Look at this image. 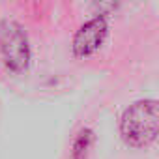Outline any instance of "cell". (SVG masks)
I'll return each instance as SVG.
<instances>
[{
  "mask_svg": "<svg viewBox=\"0 0 159 159\" xmlns=\"http://www.w3.org/2000/svg\"><path fill=\"white\" fill-rule=\"evenodd\" d=\"M94 142V133L90 129H83L73 140V150H71V159H88L90 148Z\"/></svg>",
  "mask_w": 159,
  "mask_h": 159,
  "instance_id": "obj_4",
  "label": "cell"
},
{
  "mask_svg": "<svg viewBox=\"0 0 159 159\" xmlns=\"http://www.w3.org/2000/svg\"><path fill=\"white\" fill-rule=\"evenodd\" d=\"M109 32L107 21L105 17H96L88 23H84L81 28L77 30L75 38H73V52L79 58H86L90 54H94L105 41Z\"/></svg>",
  "mask_w": 159,
  "mask_h": 159,
  "instance_id": "obj_3",
  "label": "cell"
},
{
  "mask_svg": "<svg viewBox=\"0 0 159 159\" xmlns=\"http://www.w3.org/2000/svg\"><path fill=\"white\" fill-rule=\"evenodd\" d=\"M120 6V0H92V8L98 13V17H107L112 11H116Z\"/></svg>",
  "mask_w": 159,
  "mask_h": 159,
  "instance_id": "obj_5",
  "label": "cell"
},
{
  "mask_svg": "<svg viewBox=\"0 0 159 159\" xmlns=\"http://www.w3.org/2000/svg\"><path fill=\"white\" fill-rule=\"evenodd\" d=\"M0 52L4 64L11 71H25L30 64V45L21 25L15 21H4L0 25Z\"/></svg>",
  "mask_w": 159,
  "mask_h": 159,
  "instance_id": "obj_2",
  "label": "cell"
},
{
  "mask_svg": "<svg viewBox=\"0 0 159 159\" xmlns=\"http://www.w3.org/2000/svg\"><path fill=\"white\" fill-rule=\"evenodd\" d=\"M159 131V111L157 101L153 99H142L133 103L120 120V133L122 139L135 148L148 146L155 140Z\"/></svg>",
  "mask_w": 159,
  "mask_h": 159,
  "instance_id": "obj_1",
  "label": "cell"
}]
</instances>
